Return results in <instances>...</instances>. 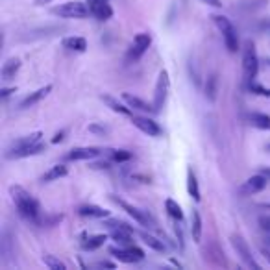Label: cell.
Returning <instances> with one entry per match:
<instances>
[{"mask_svg": "<svg viewBox=\"0 0 270 270\" xmlns=\"http://www.w3.org/2000/svg\"><path fill=\"white\" fill-rule=\"evenodd\" d=\"M137 233H139V237L143 239V242H144L146 246H150L152 250H156V252H165L167 250V244L161 241V239H158L156 235L146 233V232H137Z\"/></svg>", "mask_w": 270, "mask_h": 270, "instance_id": "obj_26", "label": "cell"}, {"mask_svg": "<svg viewBox=\"0 0 270 270\" xmlns=\"http://www.w3.org/2000/svg\"><path fill=\"white\" fill-rule=\"evenodd\" d=\"M50 0H36V6H41V4H47Z\"/></svg>", "mask_w": 270, "mask_h": 270, "instance_id": "obj_44", "label": "cell"}, {"mask_svg": "<svg viewBox=\"0 0 270 270\" xmlns=\"http://www.w3.org/2000/svg\"><path fill=\"white\" fill-rule=\"evenodd\" d=\"M122 100L128 104L131 109H137V111H143V113H156L154 104L144 102L139 96H133V94H130V93H122Z\"/></svg>", "mask_w": 270, "mask_h": 270, "instance_id": "obj_17", "label": "cell"}, {"mask_svg": "<svg viewBox=\"0 0 270 270\" xmlns=\"http://www.w3.org/2000/svg\"><path fill=\"white\" fill-rule=\"evenodd\" d=\"M50 13L56 17H61V19H85L91 15V10L84 2H67V4L54 6Z\"/></svg>", "mask_w": 270, "mask_h": 270, "instance_id": "obj_4", "label": "cell"}, {"mask_svg": "<svg viewBox=\"0 0 270 270\" xmlns=\"http://www.w3.org/2000/svg\"><path fill=\"white\" fill-rule=\"evenodd\" d=\"M202 230H204V226H202L200 211L193 209V213H191V235H193V241L195 242H200V239H202Z\"/></svg>", "mask_w": 270, "mask_h": 270, "instance_id": "obj_25", "label": "cell"}, {"mask_svg": "<svg viewBox=\"0 0 270 270\" xmlns=\"http://www.w3.org/2000/svg\"><path fill=\"white\" fill-rule=\"evenodd\" d=\"M187 193H189V196H191L195 202H200V200H202L200 187H198V180H196V174L193 168L187 170Z\"/></svg>", "mask_w": 270, "mask_h": 270, "instance_id": "obj_21", "label": "cell"}, {"mask_svg": "<svg viewBox=\"0 0 270 270\" xmlns=\"http://www.w3.org/2000/svg\"><path fill=\"white\" fill-rule=\"evenodd\" d=\"M10 195H11V200H13V204L17 207V211L22 218H26V220H37L39 216H41V207H39V202L34 198V196L30 195L28 191L24 189V187L20 185H11L10 187Z\"/></svg>", "mask_w": 270, "mask_h": 270, "instance_id": "obj_1", "label": "cell"}, {"mask_svg": "<svg viewBox=\"0 0 270 270\" xmlns=\"http://www.w3.org/2000/svg\"><path fill=\"white\" fill-rule=\"evenodd\" d=\"M165 209H167V213H168V216H170V218H174V220H181V218H183L181 205L178 204L176 200L167 198V200H165Z\"/></svg>", "mask_w": 270, "mask_h": 270, "instance_id": "obj_29", "label": "cell"}, {"mask_svg": "<svg viewBox=\"0 0 270 270\" xmlns=\"http://www.w3.org/2000/svg\"><path fill=\"white\" fill-rule=\"evenodd\" d=\"M259 224H261V228H263V230H270V215L269 216H261Z\"/></svg>", "mask_w": 270, "mask_h": 270, "instance_id": "obj_38", "label": "cell"}, {"mask_svg": "<svg viewBox=\"0 0 270 270\" xmlns=\"http://www.w3.org/2000/svg\"><path fill=\"white\" fill-rule=\"evenodd\" d=\"M89 131H94V133H102V135H104V133H106L108 130H106V128H100V126H89Z\"/></svg>", "mask_w": 270, "mask_h": 270, "instance_id": "obj_40", "label": "cell"}, {"mask_svg": "<svg viewBox=\"0 0 270 270\" xmlns=\"http://www.w3.org/2000/svg\"><path fill=\"white\" fill-rule=\"evenodd\" d=\"M98 267H106V269H115V263H111V261H100V263H98Z\"/></svg>", "mask_w": 270, "mask_h": 270, "instance_id": "obj_41", "label": "cell"}, {"mask_svg": "<svg viewBox=\"0 0 270 270\" xmlns=\"http://www.w3.org/2000/svg\"><path fill=\"white\" fill-rule=\"evenodd\" d=\"M257 28L259 30H270V17H265L257 22Z\"/></svg>", "mask_w": 270, "mask_h": 270, "instance_id": "obj_36", "label": "cell"}, {"mask_svg": "<svg viewBox=\"0 0 270 270\" xmlns=\"http://www.w3.org/2000/svg\"><path fill=\"white\" fill-rule=\"evenodd\" d=\"M47 148V144L43 143V141H39L36 144H30V146H24V148H19V150H8V154H6V158L8 159H24V158H30V156H37L41 152H45Z\"/></svg>", "mask_w": 270, "mask_h": 270, "instance_id": "obj_12", "label": "cell"}, {"mask_svg": "<svg viewBox=\"0 0 270 270\" xmlns=\"http://www.w3.org/2000/svg\"><path fill=\"white\" fill-rule=\"evenodd\" d=\"M204 91H205V98H207L209 102H215V100H216V93H218V78H216V74L207 76Z\"/></svg>", "mask_w": 270, "mask_h": 270, "instance_id": "obj_27", "label": "cell"}, {"mask_svg": "<svg viewBox=\"0 0 270 270\" xmlns=\"http://www.w3.org/2000/svg\"><path fill=\"white\" fill-rule=\"evenodd\" d=\"M230 242H232L233 250L237 252V255H239L241 261L244 263V267H248V269H255V270L261 269L259 263L253 259L250 246H248V242L244 241V237H241V235H232V237H230Z\"/></svg>", "mask_w": 270, "mask_h": 270, "instance_id": "obj_6", "label": "cell"}, {"mask_svg": "<svg viewBox=\"0 0 270 270\" xmlns=\"http://www.w3.org/2000/svg\"><path fill=\"white\" fill-rule=\"evenodd\" d=\"M267 180L269 178L265 176L263 172L261 174H255V176L248 178L246 181H244V185H242V191L244 193H248V195H255V193H261L265 187H267Z\"/></svg>", "mask_w": 270, "mask_h": 270, "instance_id": "obj_15", "label": "cell"}, {"mask_svg": "<svg viewBox=\"0 0 270 270\" xmlns=\"http://www.w3.org/2000/svg\"><path fill=\"white\" fill-rule=\"evenodd\" d=\"M261 172H263V174H265V176H267V178L270 180V168H263Z\"/></svg>", "mask_w": 270, "mask_h": 270, "instance_id": "obj_43", "label": "cell"}, {"mask_svg": "<svg viewBox=\"0 0 270 270\" xmlns=\"http://www.w3.org/2000/svg\"><path fill=\"white\" fill-rule=\"evenodd\" d=\"M111 158L117 163H124V161H130L131 159V152H128V150H113Z\"/></svg>", "mask_w": 270, "mask_h": 270, "instance_id": "obj_32", "label": "cell"}, {"mask_svg": "<svg viewBox=\"0 0 270 270\" xmlns=\"http://www.w3.org/2000/svg\"><path fill=\"white\" fill-rule=\"evenodd\" d=\"M20 65H22V63H20L19 57H10V59L2 65V80L8 82L11 78H15V74L19 72Z\"/></svg>", "mask_w": 270, "mask_h": 270, "instance_id": "obj_23", "label": "cell"}, {"mask_svg": "<svg viewBox=\"0 0 270 270\" xmlns=\"http://www.w3.org/2000/svg\"><path fill=\"white\" fill-rule=\"evenodd\" d=\"M106 241H108V237H106L104 233H98V235H91L89 239H85V241L82 242V250L93 252V250H96V248H100V246H102Z\"/></svg>", "mask_w": 270, "mask_h": 270, "instance_id": "obj_28", "label": "cell"}, {"mask_svg": "<svg viewBox=\"0 0 270 270\" xmlns=\"http://www.w3.org/2000/svg\"><path fill=\"white\" fill-rule=\"evenodd\" d=\"M204 4H207V6H213V8H222V2L220 0H202Z\"/></svg>", "mask_w": 270, "mask_h": 270, "instance_id": "obj_39", "label": "cell"}, {"mask_svg": "<svg viewBox=\"0 0 270 270\" xmlns=\"http://www.w3.org/2000/svg\"><path fill=\"white\" fill-rule=\"evenodd\" d=\"M50 91H52V84H47L45 87H41V89H37V91L30 93L28 96H24V98L19 102V109H28V108H34V106L41 102L43 98H47Z\"/></svg>", "mask_w": 270, "mask_h": 270, "instance_id": "obj_13", "label": "cell"}, {"mask_svg": "<svg viewBox=\"0 0 270 270\" xmlns=\"http://www.w3.org/2000/svg\"><path fill=\"white\" fill-rule=\"evenodd\" d=\"M109 200L115 202L117 205H121L122 209L130 215L135 222H139L141 226H144V228H154V226H156V222H154V218L148 215V211H143V209L135 207V205L130 204V202H126V200H122L121 196H117V195H109Z\"/></svg>", "mask_w": 270, "mask_h": 270, "instance_id": "obj_5", "label": "cell"}, {"mask_svg": "<svg viewBox=\"0 0 270 270\" xmlns=\"http://www.w3.org/2000/svg\"><path fill=\"white\" fill-rule=\"evenodd\" d=\"M248 91L252 94H257V96H263V98H270V89L269 87H265V85L257 84L255 80H252L248 82Z\"/></svg>", "mask_w": 270, "mask_h": 270, "instance_id": "obj_30", "label": "cell"}, {"mask_svg": "<svg viewBox=\"0 0 270 270\" xmlns=\"http://www.w3.org/2000/svg\"><path fill=\"white\" fill-rule=\"evenodd\" d=\"M109 253L113 257H117L122 263H135V261H143L144 259V252L141 250L139 246H128V248H122V246H111L109 248Z\"/></svg>", "mask_w": 270, "mask_h": 270, "instance_id": "obj_8", "label": "cell"}, {"mask_svg": "<svg viewBox=\"0 0 270 270\" xmlns=\"http://www.w3.org/2000/svg\"><path fill=\"white\" fill-rule=\"evenodd\" d=\"M89 10H91V15L94 19L102 20H109L113 17V8L109 6V2H87Z\"/></svg>", "mask_w": 270, "mask_h": 270, "instance_id": "obj_14", "label": "cell"}, {"mask_svg": "<svg viewBox=\"0 0 270 270\" xmlns=\"http://www.w3.org/2000/svg\"><path fill=\"white\" fill-rule=\"evenodd\" d=\"M102 102L111 109L113 113H119V115H124V117H131V108L128 104H122L119 98H115L111 94H102Z\"/></svg>", "mask_w": 270, "mask_h": 270, "instance_id": "obj_16", "label": "cell"}, {"mask_svg": "<svg viewBox=\"0 0 270 270\" xmlns=\"http://www.w3.org/2000/svg\"><path fill=\"white\" fill-rule=\"evenodd\" d=\"M261 253H263V255H265V259L270 263V250H267V248H261Z\"/></svg>", "mask_w": 270, "mask_h": 270, "instance_id": "obj_42", "label": "cell"}, {"mask_svg": "<svg viewBox=\"0 0 270 270\" xmlns=\"http://www.w3.org/2000/svg\"><path fill=\"white\" fill-rule=\"evenodd\" d=\"M269 150H270V144H269Z\"/></svg>", "mask_w": 270, "mask_h": 270, "instance_id": "obj_46", "label": "cell"}, {"mask_svg": "<svg viewBox=\"0 0 270 270\" xmlns=\"http://www.w3.org/2000/svg\"><path fill=\"white\" fill-rule=\"evenodd\" d=\"M178 222L180 220H176V224H174V235H176V241L180 244V248H183V244H185V241H183V230H181V226Z\"/></svg>", "mask_w": 270, "mask_h": 270, "instance_id": "obj_33", "label": "cell"}, {"mask_svg": "<svg viewBox=\"0 0 270 270\" xmlns=\"http://www.w3.org/2000/svg\"><path fill=\"white\" fill-rule=\"evenodd\" d=\"M80 216H89V218H108L109 216V211L104 209L100 205H94V204H85L78 209Z\"/></svg>", "mask_w": 270, "mask_h": 270, "instance_id": "obj_19", "label": "cell"}, {"mask_svg": "<svg viewBox=\"0 0 270 270\" xmlns=\"http://www.w3.org/2000/svg\"><path fill=\"white\" fill-rule=\"evenodd\" d=\"M152 45V37H150V34H144V32H141L137 34L135 37H133V45L130 47L128 50V59H133V61H137L146 50L148 47Z\"/></svg>", "mask_w": 270, "mask_h": 270, "instance_id": "obj_10", "label": "cell"}, {"mask_svg": "<svg viewBox=\"0 0 270 270\" xmlns=\"http://www.w3.org/2000/svg\"><path fill=\"white\" fill-rule=\"evenodd\" d=\"M89 167L93 168V170H108V168H109V163H108V161H100V163H91Z\"/></svg>", "mask_w": 270, "mask_h": 270, "instance_id": "obj_34", "label": "cell"}, {"mask_svg": "<svg viewBox=\"0 0 270 270\" xmlns=\"http://www.w3.org/2000/svg\"><path fill=\"white\" fill-rule=\"evenodd\" d=\"M41 137H43V131H34V133H30V135H24V137H20V139L13 141L10 150H19V148H24V146H30V144H36V143L41 141Z\"/></svg>", "mask_w": 270, "mask_h": 270, "instance_id": "obj_24", "label": "cell"}, {"mask_svg": "<svg viewBox=\"0 0 270 270\" xmlns=\"http://www.w3.org/2000/svg\"><path fill=\"white\" fill-rule=\"evenodd\" d=\"M168 87H170V78H168V72L163 69L158 76V82H156V89H154V109L156 113H161V109L165 108V102H167L168 96Z\"/></svg>", "mask_w": 270, "mask_h": 270, "instance_id": "obj_7", "label": "cell"}, {"mask_svg": "<svg viewBox=\"0 0 270 270\" xmlns=\"http://www.w3.org/2000/svg\"><path fill=\"white\" fill-rule=\"evenodd\" d=\"M43 263L45 267H48L50 270H67V265L63 261H59L54 255H43Z\"/></svg>", "mask_w": 270, "mask_h": 270, "instance_id": "obj_31", "label": "cell"}, {"mask_svg": "<svg viewBox=\"0 0 270 270\" xmlns=\"http://www.w3.org/2000/svg\"><path fill=\"white\" fill-rule=\"evenodd\" d=\"M102 150L96 146H78V148L69 150V154L65 156L67 161H89L100 156Z\"/></svg>", "mask_w": 270, "mask_h": 270, "instance_id": "obj_11", "label": "cell"}, {"mask_svg": "<svg viewBox=\"0 0 270 270\" xmlns=\"http://www.w3.org/2000/svg\"><path fill=\"white\" fill-rule=\"evenodd\" d=\"M131 124L141 130L143 133H146L148 137H159L161 135V126L154 119L148 117H139V115H131Z\"/></svg>", "mask_w": 270, "mask_h": 270, "instance_id": "obj_9", "label": "cell"}, {"mask_svg": "<svg viewBox=\"0 0 270 270\" xmlns=\"http://www.w3.org/2000/svg\"><path fill=\"white\" fill-rule=\"evenodd\" d=\"M67 174H69V168L65 167V165H54V167H50L41 176V181L43 183H50V181H56V180H59V178H65Z\"/></svg>", "mask_w": 270, "mask_h": 270, "instance_id": "obj_22", "label": "cell"}, {"mask_svg": "<svg viewBox=\"0 0 270 270\" xmlns=\"http://www.w3.org/2000/svg\"><path fill=\"white\" fill-rule=\"evenodd\" d=\"M61 45L69 52H78V54H84L85 50H87V41H85V37H78V36L65 37L61 41Z\"/></svg>", "mask_w": 270, "mask_h": 270, "instance_id": "obj_18", "label": "cell"}, {"mask_svg": "<svg viewBox=\"0 0 270 270\" xmlns=\"http://www.w3.org/2000/svg\"><path fill=\"white\" fill-rule=\"evenodd\" d=\"M257 72H259V56H257V50H255V45L252 41H246L244 48H242V74H244L246 84L252 82V80H255Z\"/></svg>", "mask_w": 270, "mask_h": 270, "instance_id": "obj_3", "label": "cell"}, {"mask_svg": "<svg viewBox=\"0 0 270 270\" xmlns=\"http://www.w3.org/2000/svg\"><path fill=\"white\" fill-rule=\"evenodd\" d=\"M15 91H17V89H15V87H4V89H2V91H0V94H2V98H4V100H6V98H8V96H10V94H13V93H15Z\"/></svg>", "mask_w": 270, "mask_h": 270, "instance_id": "obj_37", "label": "cell"}, {"mask_svg": "<svg viewBox=\"0 0 270 270\" xmlns=\"http://www.w3.org/2000/svg\"><path fill=\"white\" fill-rule=\"evenodd\" d=\"M246 121L257 130H270V115L267 113H248Z\"/></svg>", "mask_w": 270, "mask_h": 270, "instance_id": "obj_20", "label": "cell"}, {"mask_svg": "<svg viewBox=\"0 0 270 270\" xmlns=\"http://www.w3.org/2000/svg\"><path fill=\"white\" fill-rule=\"evenodd\" d=\"M211 19H213V22L216 24V28L220 30L224 45L228 48V52H230V54L239 52V50H241V43H239V36H237V30H235V26L232 24V20L228 19V17H224V15H213Z\"/></svg>", "mask_w": 270, "mask_h": 270, "instance_id": "obj_2", "label": "cell"}, {"mask_svg": "<svg viewBox=\"0 0 270 270\" xmlns=\"http://www.w3.org/2000/svg\"><path fill=\"white\" fill-rule=\"evenodd\" d=\"M87 2H109V0H87Z\"/></svg>", "mask_w": 270, "mask_h": 270, "instance_id": "obj_45", "label": "cell"}, {"mask_svg": "<svg viewBox=\"0 0 270 270\" xmlns=\"http://www.w3.org/2000/svg\"><path fill=\"white\" fill-rule=\"evenodd\" d=\"M65 135H67V131H65V130L57 131L56 135H54V137H52V144H57V143H61V141L65 139Z\"/></svg>", "mask_w": 270, "mask_h": 270, "instance_id": "obj_35", "label": "cell"}]
</instances>
